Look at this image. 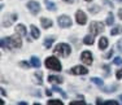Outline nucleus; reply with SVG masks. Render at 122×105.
<instances>
[{
    "label": "nucleus",
    "mask_w": 122,
    "mask_h": 105,
    "mask_svg": "<svg viewBox=\"0 0 122 105\" xmlns=\"http://www.w3.org/2000/svg\"><path fill=\"white\" fill-rule=\"evenodd\" d=\"M0 45L3 48H9V47H12V48H20L22 45V40L20 38V34L12 35L9 38H3L1 42H0Z\"/></svg>",
    "instance_id": "nucleus-1"
},
{
    "label": "nucleus",
    "mask_w": 122,
    "mask_h": 105,
    "mask_svg": "<svg viewBox=\"0 0 122 105\" xmlns=\"http://www.w3.org/2000/svg\"><path fill=\"white\" fill-rule=\"evenodd\" d=\"M71 52V48L69 44H66V43H60V44L56 45V48H55V53L59 55L61 57H68L69 55H70Z\"/></svg>",
    "instance_id": "nucleus-2"
},
{
    "label": "nucleus",
    "mask_w": 122,
    "mask_h": 105,
    "mask_svg": "<svg viewBox=\"0 0 122 105\" xmlns=\"http://www.w3.org/2000/svg\"><path fill=\"white\" fill-rule=\"evenodd\" d=\"M46 66L51 70H55V71H61V62L59 61V58L56 57H48L46 60Z\"/></svg>",
    "instance_id": "nucleus-3"
},
{
    "label": "nucleus",
    "mask_w": 122,
    "mask_h": 105,
    "mask_svg": "<svg viewBox=\"0 0 122 105\" xmlns=\"http://www.w3.org/2000/svg\"><path fill=\"white\" fill-rule=\"evenodd\" d=\"M88 29H90V31L92 33V35H97V34H100V33L104 31V25L101 22L94 21V22H91V25H90Z\"/></svg>",
    "instance_id": "nucleus-4"
},
{
    "label": "nucleus",
    "mask_w": 122,
    "mask_h": 105,
    "mask_svg": "<svg viewBox=\"0 0 122 105\" xmlns=\"http://www.w3.org/2000/svg\"><path fill=\"white\" fill-rule=\"evenodd\" d=\"M57 22H59L60 27H70L71 26V20L68 16H60L57 18Z\"/></svg>",
    "instance_id": "nucleus-5"
},
{
    "label": "nucleus",
    "mask_w": 122,
    "mask_h": 105,
    "mask_svg": "<svg viewBox=\"0 0 122 105\" xmlns=\"http://www.w3.org/2000/svg\"><path fill=\"white\" fill-rule=\"evenodd\" d=\"M70 73L74 75H85L88 73V69H86L85 66H82V65H78V66H74V68L70 70Z\"/></svg>",
    "instance_id": "nucleus-6"
},
{
    "label": "nucleus",
    "mask_w": 122,
    "mask_h": 105,
    "mask_svg": "<svg viewBox=\"0 0 122 105\" xmlns=\"http://www.w3.org/2000/svg\"><path fill=\"white\" fill-rule=\"evenodd\" d=\"M27 8H29V10L33 14H38L39 13V10H40V4L38 1H29L27 3Z\"/></svg>",
    "instance_id": "nucleus-7"
},
{
    "label": "nucleus",
    "mask_w": 122,
    "mask_h": 105,
    "mask_svg": "<svg viewBox=\"0 0 122 105\" xmlns=\"http://www.w3.org/2000/svg\"><path fill=\"white\" fill-rule=\"evenodd\" d=\"M81 60H82L86 65H91V64H92V55H91V52H88V51L82 52V55H81Z\"/></svg>",
    "instance_id": "nucleus-8"
},
{
    "label": "nucleus",
    "mask_w": 122,
    "mask_h": 105,
    "mask_svg": "<svg viewBox=\"0 0 122 105\" xmlns=\"http://www.w3.org/2000/svg\"><path fill=\"white\" fill-rule=\"evenodd\" d=\"M75 18H77V22L79 23V25H85V23L87 22L86 13L83 10H78L77 13H75Z\"/></svg>",
    "instance_id": "nucleus-9"
},
{
    "label": "nucleus",
    "mask_w": 122,
    "mask_h": 105,
    "mask_svg": "<svg viewBox=\"0 0 122 105\" xmlns=\"http://www.w3.org/2000/svg\"><path fill=\"white\" fill-rule=\"evenodd\" d=\"M40 23H42L43 29H49V27H52V25H53V22H52L51 20L46 18V17H42V18H40Z\"/></svg>",
    "instance_id": "nucleus-10"
},
{
    "label": "nucleus",
    "mask_w": 122,
    "mask_h": 105,
    "mask_svg": "<svg viewBox=\"0 0 122 105\" xmlns=\"http://www.w3.org/2000/svg\"><path fill=\"white\" fill-rule=\"evenodd\" d=\"M48 82H49V83H62V78L57 77V75H49V77H48Z\"/></svg>",
    "instance_id": "nucleus-11"
},
{
    "label": "nucleus",
    "mask_w": 122,
    "mask_h": 105,
    "mask_svg": "<svg viewBox=\"0 0 122 105\" xmlns=\"http://www.w3.org/2000/svg\"><path fill=\"white\" fill-rule=\"evenodd\" d=\"M16 33L20 34V35H22V36H25V35H26V27L24 25H17L16 26Z\"/></svg>",
    "instance_id": "nucleus-12"
},
{
    "label": "nucleus",
    "mask_w": 122,
    "mask_h": 105,
    "mask_svg": "<svg viewBox=\"0 0 122 105\" xmlns=\"http://www.w3.org/2000/svg\"><path fill=\"white\" fill-rule=\"evenodd\" d=\"M107 47H108V39L103 36L100 39V42H99V48H100V49H105Z\"/></svg>",
    "instance_id": "nucleus-13"
},
{
    "label": "nucleus",
    "mask_w": 122,
    "mask_h": 105,
    "mask_svg": "<svg viewBox=\"0 0 122 105\" xmlns=\"http://www.w3.org/2000/svg\"><path fill=\"white\" fill-rule=\"evenodd\" d=\"M83 43L87 45H91V44H94V35H86L85 38H83Z\"/></svg>",
    "instance_id": "nucleus-14"
},
{
    "label": "nucleus",
    "mask_w": 122,
    "mask_h": 105,
    "mask_svg": "<svg viewBox=\"0 0 122 105\" xmlns=\"http://www.w3.org/2000/svg\"><path fill=\"white\" fill-rule=\"evenodd\" d=\"M30 64L33 66H35V68H40V60L38 57H35V56H33L30 58Z\"/></svg>",
    "instance_id": "nucleus-15"
},
{
    "label": "nucleus",
    "mask_w": 122,
    "mask_h": 105,
    "mask_svg": "<svg viewBox=\"0 0 122 105\" xmlns=\"http://www.w3.org/2000/svg\"><path fill=\"white\" fill-rule=\"evenodd\" d=\"M46 5H47V9H48V10L55 12V10L57 9V8H56V4H55V3H52V1H49V0H46Z\"/></svg>",
    "instance_id": "nucleus-16"
},
{
    "label": "nucleus",
    "mask_w": 122,
    "mask_h": 105,
    "mask_svg": "<svg viewBox=\"0 0 122 105\" xmlns=\"http://www.w3.org/2000/svg\"><path fill=\"white\" fill-rule=\"evenodd\" d=\"M30 30H31V35H33V38H35V39H36V38H39V30H38L36 26L33 25L30 27Z\"/></svg>",
    "instance_id": "nucleus-17"
},
{
    "label": "nucleus",
    "mask_w": 122,
    "mask_h": 105,
    "mask_svg": "<svg viewBox=\"0 0 122 105\" xmlns=\"http://www.w3.org/2000/svg\"><path fill=\"white\" fill-rule=\"evenodd\" d=\"M53 42H55V38H52V36L47 38L46 42H44V47H46V48H51V45L53 44Z\"/></svg>",
    "instance_id": "nucleus-18"
},
{
    "label": "nucleus",
    "mask_w": 122,
    "mask_h": 105,
    "mask_svg": "<svg viewBox=\"0 0 122 105\" xmlns=\"http://www.w3.org/2000/svg\"><path fill=\"white\" fill-rule=\"evenodd\" d=\"M122 33V26H116V27H113L112 30H110V34L112 35H117V34H121Z\"/></svg>",
    "instance_id": "nucleus-19"
},
{
    "label": "nucleus",
    "mask_w": 122,
    "mask_h": 105,
    "mask_svg": "<svg viewBox=\"0 0 122 105\" xmlns=\"http://www.w3.org/2000/svg\"><path fill=\"white\" fill-rule=\"evenodd\" d=\"M91 80H92V83L97 84L99 87H103V84H104L103 79H100V78H91Z\"/></svg>",
    "instance_id": "nucleus-20"
},
{
    "label": "nucleus",
    "mask_w": 122,
    "mask_h": 105,
    "mask_svg": "<svg viewBox=\"0 0 122 105\" xmlns=\"http://www.w3.org/2000/svg\"><path fill=\"white\" fill-rule=\"evenodd\" d=\"M113 22H114V16H113V13H109L108 18H107V23L108 25H113Z\"/></svg>",
    "instance_id": "nucleus-21"
},
{
    "label": "nucleus",
    "mask_w": 122,
    "mask_h": 105,
    "mask_svg": "<svg viewBox=\"0 0 122 105\" xmlns=\"http://www.w3.org/2000/svg\"><path fill=\"white\" fill-rule=\"evenodd\" d=\"M99 10H100V7H99V5H94V7H88V12H91V13H97Z\"/></svg>",
    "instance_id": "nucleus-22"
},
{
    "label": "nucleus",
    "mask_w": 122,
    "mask_h": 105,
    "mask_svg": "<svg viewBox=\"0 0 122 105\" xmlns=\"http://www.w3.org/2000/svg\"><path fill=\"white\" fill-rule=\"evenodd\" d=\"M113 64H114V65H122V58L121 57H116L114 60H113Z\"/></svg>",
    "instance_id": "nucleus-23"
},
{
    "label": "nucleus",
    "mask_w": 122,
    "mask_h": 105,
    "mask_svg": "<svg viewBox=\"0 0 122 105\" xmlns=\"http://www.w3.org/2000/svg\"><path fill=\"white\" fill-rule=\"evenodd\" d=\"M48 104H56V105H62V101L61 100H48Z\"/></svg>",
    "instance_id": "nucleus-24"
},
{
    "label": "nucleus",
    "mask_w": 122,
    "mask_h": 105,
    "mask_svg": "<svg viewBox=\"0 0 122 105\" xmlns=\"http://www.w3.org/2000/svg\"><path fill=\"white\" fill-rule=\"evenodd\" d=\"M114 88H117V86H109V87H107L104 91H105V92H113V91H116Z\"/></svg>",
    "instance_id": "nucleus-25"
},
{
    "label": "nucleus",
    "mask_w": 122,
    "mask_h": 105,
    "mask_svg": "<svg viewBox=\"0 0 122 105\" xmlns=\"http://www.w3.org/2000/svg\"><path fill=\"white\" fill-rule=\"evenodd\" d=\"M104 104H105V105H118L117 101H112V100H110V101H105Z\"/></svg>",
    "instance_id": "nucleus-26"
},
{
    "label": "nucleus",
    "mask_w": 122,
    "mask_h": 105,
    "mask_svg": "<svg viewBox=\"0 0 122 105\" xmlns=\"http://www.w3.org/2000/svg\"><path fill=\"white\" fill-rule=\"evenodd\" d=\"M74 104H85V101L82 99V100H77V101H71L70 103V105H74Z\"/></svg>",
    "instance_id": "nucleus-27"
},
{
    "label": "nucleus",
    "mask_w": 122,
    "mask_h": 105,
    "mask_svg": "<svg viewBox=\"0 0 122 105\" xmlns=\"http://www.w3.org/2000/svg\"><path fill=\"white\" fill-rule=\"evenodd\" d=\"M117 47H118V51H120V52H122V39H121L120 42L117 43Z\"/></svg>",
    "instance_id": "nucleus-28"
},
{
    "label": "nucleus",
    "mask_w": 122,
    "mask_h": 105,
    "mask_svg": "<svg viewBox=\"0 0 122 105\" xmlns=\"http://www.w3.org/2000/svg\"><path fill=\"white\" fill-rule=\"evenodd\" d=\"M20 66H22V68L27 69V68H29V64H27V62H20Z\"/></svg>",
    "instance_id": "nucleus-29"
},
{
    "label": "nucleus",
    "mask_w": 122,
    "mask_h": 105,
    "mask_svg": "<svg viewBox=\"0 0 122 105\" xmlns=\"http://www.w3.org/2000/svg\"><path fill=\"white\" fill-rule=\"evenodd\" d=\"M112 56H113V49H112V51H109L108 53H107V56H105V58H110V57H112Z\"/></svg>",
    "instance_id": "nucleus-30"
},
{
    "label": "nucleus",
    "mask_w": 122,
    "mask_h": 105,
    "mask_svg": "<svg viewBox=\"0 0 122 105\" xmlns=\"http://www.w3.org/2000/svg\"><path fill=\"white\" fill-rule=\"evenodd\" d=\"M118 16H120V18L122 20V9H120V10H118Z\"/></svg>",
    "instance_id": "nucleus-31"
},
{
    "label": "nucleus",
    "mask_w": 122,
    "mask_h": 105,
    "mask_svg": "<svg viewBox=\"0 0 122 105\" xmlns=\"http://www.w3.org/2000/svg\"><path fill=\"white\" fill-rule=\"evenodd\" d=\"M46 93H47V96H51V93H52V92L49 91V90H47V91H46Z\"/></svg>",
    "instance_id": "nucleus-32"
},
{
    "label": "nucleus",
    "mask_w": 122,
    "mask_h": 105,
    "mask_svg": "<svg viewBox=\"0 0 122 105\" xmlns=\"http://www.w3.org/2000/svg\"><path fill=\"white\" fill-rule=\"evenodd\" d=\"M64 1H66V3H71V1H74V0H64Z\"/></svg>",
    "instance_id": "nucleus-33"
},
{
    "label": "nucleus",
    "mask_w": 122,
    "mask_h": 105,
    "mask_svg": "<svg viewBox=\"0 0 122 105\" xmlns=\"http://www.w3.org/2000/svg\"><path fill=\"white\" fill-rule=\"evenodd\" d=\"M120 100H121V101H122V95H121V96H120Z\"/></svg>",
    "instance_id": "nucleus-34"
},
{
    "label": "nucleus",
    "mask_w": 122,
    "mask_h": 105,
    "mask_svg": "<svg viewBox=\"0 0 122 105\" xmlns=\"http://www.w3.org/2000/svg\"><path fill=\"white\" fill-rule=\"evenodd\" d=\"M86 1H91V0H86Z\"/></svg>",
    "instance_id": "nucleus-35"
}]
</instances>
